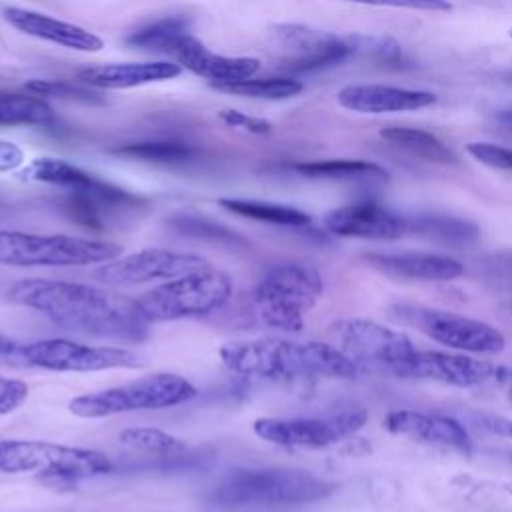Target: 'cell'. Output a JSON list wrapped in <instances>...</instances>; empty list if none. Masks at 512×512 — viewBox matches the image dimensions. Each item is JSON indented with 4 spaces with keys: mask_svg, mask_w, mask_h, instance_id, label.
Listing matches in <instances>:
<instances>
[{
    "mask_svg": "<svg viewBox=\"0 0 512 512\" xmlns=\"http://www.w3.org/2000/svg\"><path fill=\"white\" fill-rule=\"evenodd\" d=\"M52 116V106L38 94H0V126L46 124Z\"/></svg>",
    "mask_w": 512,
    "mask_h": 512,
    "instance_id": "83f0119b",
    "label": "cell"
},
{
    "mask_svg": "<svg viewBox=\"0 0 512 512\" xmlns=\"http://www.w3.org/2000/svg\"><path fill=\"white\" fill-rule=\"evenodd\" d=\"M218 118L232 126V128H242V130H248L252 134H268L270 132V122L266 120H260V118H252V116H246L238 110H220L218 112Z\"/></svg>",
    "mask_w": 512,
    "mask_h": 512,
    "instance_id": "74e56055",
    "label": "cell"
},
{
    "mask_svg": "<svg viewBox=\"0 0 512 512\" xmlns=\"http://www.w3.org/2000/svg\"><path fill=\"white\" fill-rule=\"evenodd\" d=\"M182 74V66L174 60H146L86 66L76 72V80L90 88L124 90L152 82L172 80Z\"/></svg>",
    "mask_w": 512,
    "mask_h": 512,
    "instance_id": "7402d4cb",
    "label": "cell"
},
{
    "mask_svg": "<svg viewBox=\"0 0 512 512\" xmlns=\"http://www.w3.org/2000/svg\"><path fill=\"white\" fill-rule=\"evenodd\" d=\"M386 428L392 434L410 436L420 442L452 448L462 454L472 452V438L466 426L448 414H430L418 410H394L386 416Z\"/></svg>",
    "mask_w": 512,
    "mask_h": 512,
    "instance_id": "ac0fdd59",
    "label": "cell"
},
{
    "mask_svg": "<svg viewBox=\"0 0 512 512\" xmlns=\"http://www.w3.org/2000/svg\"><path fill=\"white\" fill-rule=\"evenodd\" d=\"M28 398V384L18 378L0 376V414H10Z\"/></svg>",
    "mask_w": 512,
    "mask_h": 512,
    "instance_id": "8d00e7d4",
    "label": "cell"
},
{
    "mask_svg": "<svg viewBox=\"0 0 512 512\" xmlns=\"http://www.w3.org/2000/svg\"><path fill=\"white\" fill-rule=\"evenodd\" d=\"M322 294V276L302 262H282L270 266L254 288V302L264 324L298 332L304 314L314 308Z\"/></svg>",
    "mask_w": 512,
    "mask_h": 512,
    "instance_id": "5b68a950",
    "label": "cell"
},
{
    "mask_svg": "<svg viewBox=\"0 0 512 512\" xmlns=\"http://www.w3.org/2000/svg\"><path fill=\"white\" fill-rule=\"evenodd\" d=\"M16 348H18V344L0 332V356H12L16 352Z\"/></svg>",
    "mask_w": 512,
    "mask_h": 512,
    "instance_id": "60d3db41",
    "label": "cell"
},
{
    "mask_svg": "<svg viewBox=\"0 0 512 512\" xmlns=\"http://www.w3.org/2000/svg\"><path fill=\"white\" fill-rule=\"evenodd\" d=\"M296 172L308 178H324V180H386V168L368 162V160H316L302 162L294 166Z\"/></svg>",
    "mask_w": 512,
    "mask_h": 512,
    "instance_id": "484cf974",
    "label": "cell"
},
{
    "mask_svg": "<svg viewBox=\"0 0 512 512\" xmlns=\"http://www.w3.org/2000/svg\"><path fill=\"white\" fill-rule=\"evenodd\" d=\"M176 228L186 232V234H194L200 238H210V240H234V234L214 222L202 220V218H194V216H182L178 220H174Z\"/></svg>",
    "mask_w": 512,
    "mask_h": 512,
    "instance_id": "e575fe53",
    "label": "cell"
},
{
    "mask_svg": "<svg viewBox=\"0 0 512 512\" xmlns=\"http://www.w3.org/2000/svg\"><path fill=\"white\" fill-rule=\"evenodd\" d=\"M26 174L32 180L48 182V184H58L64 188H70L72 192H82L92 198H96L100 204L110 206V204H122L132 200L124 190L102 182L94 178L92 174L84 172L82 168L66 162V160H56V158H38L34 160L28 168Z\"/></svg>",
    "mask_w": 512,
    "mask_h": 512,
    "instance_id": "603a6c76",
    "label": "cell"
},
{
    "mask_svg": "<svg viewBox=\"0 0 512 512\" xmlns=\"http://www.w3.org/2000/svg\"><path fill=\"white\" fill-rule=\"evenodd\" d=\"M466 152L484 166L512 172V148L492 142H468Z\"/></svg>",
    "mask_w": 512,
    "mask_h": 512,
    "instance_id": "836d02e7",
    "label": "cell"
},
{
    "mask_svg": "<svg viewBox=\"0 0 512 512\" xmlns=\"http://www.w3.org/2000/svg\"><path fill=\"white\" fill-rule=\"evenodd\" d=\"M164 52H168L182 68L210 80V84L252 78L260 70L258 58L216 54L188 32L176 36Z\"/></svg>",
    "mask_w": 512,
    "mask_h": 512,
    "instance_id": "e0dca14e",
    "label": "cell"
},
{
    "mask_svg": "<svg viewBox=\"0 0 512 512\" xmlns=\"http://www.w3.org/2000/svg\"><path fill=\"white\" fill-rule=\"evenodd\" d=\"M472 422L490 434L512 438V418H506L502 414H492V412H476L472 414Z\"/></svg>",
    "mask_w": 512,
    "mask_h": 512,
    "instance_id": "f35d334b",
    "label": "cell"
},
{
    "mask_svg": "<svg viewBox=\"0 0 512 512\" xmlns=\"http://www.w3.org/2000/svg\"><path fill=\"white\" fill-rule=\"evenodd\" d=\"M508 34H510V36H512V28H510V32H508Z\"/></svg>",
    "mask_w": 512,
    "mask_h": 512,
    "instance_id": "7bdbcfd3",
    "label": "cell"
},
{
    "mask_svg": "<svg viewBox=\"0 0 512 512\" xmlns=\"http://www.w3.org/2000/svg\"><path fill=\"white\" fill-rule=\"evenodd\" d=\"M220 360L232 374L260 380L354 378L362 372L334 344L286 338L228 342L220 348Z\"/></svg>",
    "mask_w": 512,
    "mask_h": 512,
    "instance_id": "7a4b0ae2",
    "label": "cell"
},
{
    "mask_svg": "<svg viewBox=\"0 0 512 512\" xmlns=\"http://www.w3.org/2000/svg\"><path fill=\"white\" fill-rule=\"evenodd\" d=\"M494 122L506 130H512V108L508 110H500L494 114Z\"/></svg>",
    "mask_w": 512,
    "mask_h": 512,
    "instance_id": "ab89813d",
    "label": "cell"
},
{
    "mask_svg": "<svg viewBox=\"0 0 512 512\" xmlns=\"http://www.w3.org/2000/svg\"><path fill=\"white\" fill-rule=\"evenodd\" d=\"M504 78H506L508 82H512V70H510V72H506V74H504Z\"/></svg>",
    "mask_w": 512,
    "mask_h": 512,
    "instance_id": "b9f144b4",
    "label": "cell"
},
{
    "mask_svg": "<svg viewBox=\"0 0 512 512\" xmlns=\"http://www.w3.org/2000/svg\"><path fill=\"white\" fill-rule=\"evenodd\" d=\"M218 204L228 210L234 212L238 216L244 218H252L258 222H268V224H276V226H306L310 224V214L294 208V206H286V204H274V202H262V200H246V198H220Z\"/></svg>",
    "mask_w": 512,
    "mask_h": 512,
    "instance_id": "d4e9b609",
    "label": "cell"
},
{
    "mask_svg": "<svg viewBox=\"0 0 512 512\" xmlns=\"http://www.w3.org/2000/svg\"><path fill=\"white\" fill-rule=\"evenodd\" d=\"M332 492L326 480L292 468H248L226 476L210 494V502L224 508L306 504Z\"/></svg>",
    "mask_w": 512,
    "mask_h": 512,
    "instance_id": "3957f363",
    "label": "cell"
},
{
    "mask_svg": "<svg viewBox=\"0 0 512 512\" xmlns=\"http://www.w3.org/2000/svg\"><path fill=\"white\" fill-rule=\"evenodd\" d=\"M6 296L70 330L130 342L148 334V322L140 316L134 298L90 284L28 278L12 284Z\"/></svg>",
    "mask_w": 512,
    "mask_h": 512,
    "instance_id": "6da1fadb",
    "label": "cell"
},
{
    "mask_svg": "<svg viewBox=\"0 0 512 512\" xmlns=\"http://www.w3.org/2000/svg\"><path fill=\"white\" fill-rule=\"evenodd\" d=\"M336 100L342 108L358 114H388L428 108L436 102V96L428 90L384 84H348L338 90Z\"/></svg>",
    "mask_w": 512,
    "mask_h": 512,
    "instance_id": "ffe728a7",
    "label": "cell"
},
{
    "mask_svg": "<svg viewBox=\"0 0 512 512\" xmlns=\"http://www.w3.org/2000/svg\"><path fill=\"white\" fill-rule=\"evenodd\" d=\"M230 294V276L208 266L164 282L134 300L140 316L150 324L206 316L222 308Z\"/></svg>",
    "mask_w": 512,
    "mask_h": 512,
    "instance_id": "8992f818",
    "label": "cell"
},
{
    "mask_svg": "<svg viewBox=\"0 0 512 512\" xmlns=\"http://www.w3.org/2000/svg\"><path fill=\"white\" fill-rule=\"evenodd\" d=\"M366 262L386 276L422 282H446L464 274L460 260L438 252H370Z\"/></svg>",
    "mask_w": 512,
    "mask_h": 512,
    "instance_id": "44dd1931",
    "label": "cell"
},
{
    "mask_svg": "<svg viewBox=\"0 0 512 512\" xmlns=\"http://www.w3.org/2000/svg\"><path fill=\"white\" fill-rule=\"evenodd\" d=\"M334 346H338L360 370H380L402 374L414 342L402 332L366 318H344L332 326Z\"/></svg>",
    "mask_w": 512,
    "mask_h": 512,
    "instance_id": "8fae6325",
    "label": "cell"
},
{
    "mask_svg": "<svg viewBox=\"0 0 512 512\" xmlns=\"http://www.w3.org/2000/svg\"><path fill=\"white\" fill-rule=\"evenodd\" d=\"M324 224L336 236L364 240H396L410 232V218L376 202H354L334 208L326 214Z\"/></svg>",
    "mask_w": 512,
    "mask_h": 512,
    "instance_id": "2e32d148",
    "label": "cell"
},
{
    "mask_svg": "<svg viewBox=\"0 0 512 512\" xmlns=\"http://www.w3.org/2000/svg\"><path fill=\"white\" fill-rule=\"evenodd\" d=\"M400 378L430 380L454 388H476L498 392L512 404V368L476 360L464 352H442V350H420L416 348Z\"/></svg>",
    "mask_w": 512,
    "mask_h": 512,
    "instance_id": "9c48e42d",
    "label": "cell"
},
{
    "mask_svg": "<svg viewBox=\"0 0 512 512\" xmlns=\"http://www.w3.org/2000/svg\"><path fill=\"white\" fill-rule=\"evenodd\" d=\"M188 32V20L182 16H170V18H162L146 28H140L136 32H132L126 42L134 48H142V50H166V46L180 34Z\"/></svg>",
    "mask_w": 512,
    "mask_h": 512,
    "instance_id": "4dcf8cb0",
    "label": "cell"
},
{
    "mask_svg": "<svg viewBox=\"0 0 512 512\" xmlns=\"http://www.w3.org/2000/svg\"><path fill=\"white\" fill-rule=\"evenodd\" d=\"M106 454L44 440H0V472H34L50 484H76L112 472Z\"/></svg>",
    "mask_w": 512,
    "mask_h": 512,
    "instance_id": "277c9868",
    "label": "cell"
},
{
    "mask_svg": "<svg viewBox=\"0 0 512 512\" xmlns=\"http://www.w3.org/2000/svg\"><path fill=\"white\" fill-rule=\"evenodd\" d=\"M380 138L390 142L392 146L408 152L426 162L434 164H458V156L452 148H448L438 136L408 126H390L380 130Z\"/></svg>",
    "mask_w": 512,
    "mask_h": 512,
    "instance_id": "cb8c5ba5",
    "label": "cell"
},
{
    "mask_svg": "<svg viewBox=\"0 0 512 512\" xmlns=\"http://www.w3.org/2000/svg\"><path fill=\"white\" fill-rule=\"evenodd\" d=\"M364 6H388V8H406L422 12H450L452 4L448 0H342Z\"/></svg>",
    "mask_w": 512,
    "mask_h": 512,
    "instance_id": "d590c367",
    "label": "cell"
},
{
    "mask_svg": "<svg viewBox=\"0 0 512 512\" xmlns=\"http://www.w3.org/2000/svg\"><path fill=\"white\" fill-rule=\"evenodd\" d=\"M2 16L18 32L50 44H58L62 48H70L78 52H98L104 48V42L98 34L78 24L58 20L42 12H34L18 6H6L2 10Z\"/></svg>",
    "mask_w": 512,
    "mask_h": 512,
    "instance_id": "d6986e66",
    "label": "cell"
},
{
    "mask_svg": "<svg viewBox=\"0 0 512 512\" xmlns=\"http://www.w3.org/2000/svg\"><path fill=\"white\" fill-rule=\"evenodd\" d=\"M122 156L140 158L146 162H184L192 150L182 142H134L116 150Z\"/></svg>",
    "mask_w": 512,
    "mask_h": 512,
    "instance_id": "1f68e13d",
    "label": "cell"
},
{
    "mask_svg": "<svg viewBox=\"0 0 512 512\" xmlns=\"http://www.w3.org/2000/svg\"><path fill=\"white\" fill-rule=\"evenodd\" d=\"M510 456H512V454H510Z\"/></svg>",
    "mask_w": 512,
    "mask_h": 512,
    "instance_id": "ee69618b",
    "label": "cell"
},
{
    "mask_svg": "<svg viewBox=\"0 0 512 512\" xmlns=\"http://www.w3.org/2000/svg\"><path fill=\"white\" fill-rule=\"evenodd\" d=\"M120 252L108 240L0 230V262L12 266H86L114 260Z\"/></svg>",
    "mask_w": 512,
    "mask_h": 512,
    "instance_id": "ba28073f",
    "label": "cell"
},
{
    "mask_svg": "<svg viewBox=\"0 0 512 512\" xmlns=\"http://www.w3.org/2000/svg\"><path fill=\"white\" fill-rule=\"evenodd\" d=\"M210 262L198 254L174 252L164 248H146L128 256L102 262L94 278L108 286H130L150 280H168L182 274L208 268Z\"/></svg>",
    "mask_w": 512,
    "mask_h": 512,
    "instance_id": "5bb4252c",
    "label": "cell"
},
{
    "mask_svg": "<svg viewBox=\"0 0 512 512\" xmlns=\"http://www.w3.org/2000/svg\"><path fill=\"white\" fill-rule=\"evenodd\" d=\"M272 30L276 42L288 50L284 68L292 72H310L340 64L356 50L354 40L302 24H278Z\"/></svg>",
    "mask_w": 512,
    "mask_h": 512,
    "instance_id": "9a60e30c",
    "label": "cell"
},
{
    "mask_svg": "<svg viewBox=\"0 0 512 512\" xmlns=\"http://www.w3.org/2000/svg\"><path fill=\"white\" fill-rule=\"evenodd\" d=\"M12 356H16L24 366L52 372H100L142 364L140 358L126 348L88 346L66 338L36 340L18 346Z\"/></svg>",
    "mask_w": 512,
    "mask_h": 512,
    "instance_id": "7c38bea8",
    "label": "cell"
},
{
    "mask_svg": "<svg viewBox=\"0 0 512 512\" xmlns=\"http://www.w3.org/2000/svg\"><path fill=\"white\" fill-rule=\"evenodd\" d=\"M118 440L120 444L132 450L146 452L152 456H172L188 450L182 438L172 436L158 428H126L118 434Z\"/></svg>",
    "mask_w": 512,
    "mask_h": 512,
    "instance_id": "f546056e",
    "label": "cell"
},
{
    "mask_svg": "<svg viewBox=\"0 0 512 512\" xmlns=\"http://www.w3.org/2000/svg\"><path fill=\"white\" fill-rule=\"evenodd\" d=\"M26 92L38 94V96H54V98H72L82 102H100V98L86 88L72 86L66 82H52V80H30L26 84Z\"/></svg>",
    "mask_w": 512,
    "mask_h": 512,
    "instance_id": "d6a6232c",
    "label": "cell"
},
{
    "mask_svg": "<svg viewBox=\"0 0 512 512\" xmlns=\"http://www.w3.org/2000/svg\"><path fill=\"white\" fill-rule=\"evenodd\" d=\"M410 232L428 236L448 244L470 242L478 236V228L466 220L448 218V216H418L410 218Z\"/></svg>",
    "mask_w": 512,
    "mask_h": 512,
    "instance_id": "f1b7e54d",
    "label": "cell"
},
{
    "mask_svg": "<svg viewBox=\"0 0 512 512\" xmlns=\"http://www.w3.org/2000/svg\"><path fill=\"white\" fill-rule=\"evenodd\" d=\"M366 418H368L366 410L358 406L342 408L324 418H268L266 416V418L254 420V434L276 446L320 450L360 430Z\"/></svg>",
    "mask_w": 512,
    "mask_h": 512,
    "instance_id": "4fadbf2b",
    "label": "cell"
},
{
    "mask_svg": "<svg viewBox=\"0 0 512 512\" xmlns=\"http://www.w3.org/2000/svg\"><path fill=\"white\" fill-rule=\"evenodd\" d=\"M212 88L246 98H264V100H286L302 92V82L290 76H268V78H244L234 82H214Z\"/></svg>",
    "mask_w": 512,
    "mask_h": 512,
    "instance_id": "4316f807",
    "label": "cell"
},
{
    "mask_svg": "<svg viewBox=\"0 0 512 512\" xmlns=\"http://www.w3.org/2000/svg\"><path fill=\"white\" fill-rule=\"evenodd\" d=\"M196 396L194 384L172 372H156L138 380L88 392L70 400L68 408L78 418H106L136 410H160L184 404Z\"/></svg>",
    "mask_w": 512,
    "mask_h": 512,
    "instance_id": "52a82bcc",
    "label": "cell"
},
{
    "mask_svg": "<svg viewBox=\"0 0 512 512\" xmlns=\"http://www.w3.org/2000/svg\"><path fill=\"white\" fill-rule=\"evenodd\" d=\"M390 312L398 322L456 352L498 354L506 346V338L496 326L456 312L406 302L392 306Z\"/></svg>",
    "mask_w": 512,
    "mask_h": 512,
    "instance_id": "30bf717a",
    "label": "cell"
}]
</instances>
